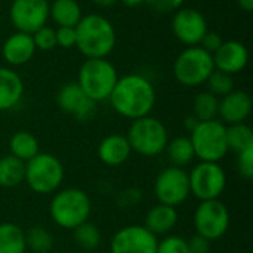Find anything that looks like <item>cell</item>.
Wrapping results in <instances>:
<instances>
[{"label": "cell", "instance_id": "cell-1", "mask_svg": "<svg viewBox=\"0 0 253 253\" xmlns=\"http://www.w3.org/2000/svg\"><path fill=\"white\" fill-rule=\"evenodd\" d=\"M108 99L117 114L136 120L151 114L156 105V89L147 77L126 74L119 77Z\"/></svg>", "mask_w": 253, "mask_h": 253}, {"label": "cell", "instance_id": "cell-2", "mask_svg": "<svg viewBox=\"0 0 253 253\" xmlns=\"http://www.w3.org/2000/svg\"><path fill=\"white\" fill-rule=\"evenodd\" d=\"M116 46V30L110 19L90 13L76 25V47L86 59L107 58Z\"/></svg>", "mask_w": 253, "mask_h": 253}, {"label": "cell", "instance_id": "cell-3", "mask_svg": "<svg viewBox=\"0 0 253 253\" xmlns=\"http://www.w3.org/2000/svg\"><path fill=\"white\" fill-rule=\"evenodd\" d=\"M90 212V197L86 191L74 187L56 191L49 205V215L52 221L58 227L71 231L80 224L89 221Z\"/></svg>", "mask_w": 253, "mask_h": 253}, {"label": "cell", "instance_id": "cell-4", "mask_svg": "<svg viewBox=\"0 0 253 253\" xmlns=\"http://www.w3.org/2000/svg\"><path fill=\"white\" fill-rule=\"evenodd\" d=\"M117 80V70L107 58H92L82 64L76 83L98 104L110 98Z\"/></svg>", "mask_w": 253, "mask_h": 253}, {"label": "cell", "instance_id": "cell-5", "mask_svg": "<svg viewBox=\"0 0 253 253\" xmlns=\"http://www.w3.org/2000/svg\"><path fill=\"white\" fill-rule=\"evenodd\" d=\"M65 170L61 160L50 153H39L25 163L24 182L40 196L56 193L64 182Z\"/></svg>", "mask_w": 253, "mask_h": 253}, {"label": "cell", "instance_id": "cell-6", "mask_svg": "<svg viewBox=\"0 0 253 253\" xmlns=\"http://www.w3.org/2000/svg\"><path fill=\"white\" fill-rule=\"evenodd\" d=\"M126 138L132 151L145 157H154L162 154L169 142V133L166 126L153 116H145L132 120Z\"/></svg>", "mask_w": 253, "mask_h": 253}, {"label": "cell", "instance_id": "cell-7", "mask_svg": "<svg viewBox=\"0 0 253 253\" xmlns=\"http://www.w3.org/2000/svg\"><path fill=\"white\" fill-rule=\"evenodd\" d=\"M190 133L194 156L199 162L219 163L230 151L227 144V125L218 119L199 122Z\"/></svg>", "mask_w": 253, "mask_h": 253}, {"label": "cell", "instance_id": "cell-8", "mask_svg": "<svg viewBox=\"0 0 253 253\" xmlns=\"http://www.w3.org/2000/svg\"><path fill=\"white\" fill-rule=\"evenodd\" d=\"M213 70V56L202 46H190L184 49L173 64L175 79L187 87L205 84Z\"/></svg>", "mask_w": 253, "mask_h": 253}, {"label": "cell", "instance_id": "cell-9", "mask_svg": "<svg viewBox=\"0 0 253 253\" xmlns=\"http://www.w3.org/2000/svg\"><path fill=\"white\" fill-rule=\"evenodd\" d=\"M190 193L200 202L216 200L227 187V175L219 163L199 162L188 173Z\"/></svg>", "mask_w": 253, "mask_h": 253}, {"label": "cell", "instance_id": "cell-10", "mask_svg": "<svg viewBox=\"0 0 253 253\" xmlns=\"http://www.w3.org/2000/svg\"><path fill=\"white\" fill-rule=\"evenodd\" d=\"M230 211L219 199L200 202L193 215L197 234L209 242L224 237L230 228Z\"/></svg>", "mask_w": 253, "mask_h": 253}, {"label": "cell", "instance_id": "cell-11", "mask_svg": "<svg viewBox=\"0 0 253 253\" xmlns=\"http://www.w3.org/2000/svg\"><path fill=\"white\" fill-rule=\"evenodd\" d=\"M153 191L159 203L176 208L191 196L188 172L184 168L169 166L163 169L154 181Z\"/></svg>", "mask_w": 253, "mask_h": 253}, {"label": "cell", "instance_id": "cell-12", "mask_svg": "<svg viewBox=\"0 0 253 253\" xmlns=\"http://www.w3.org/2000/svg\"><path fill=\"white\" fill-rule=\"evenodd\" d=\"M49 0H13L9 18L16 31L33 34L49 19Z\"/></svg>", "mask_w": 253, "mask_h": 253}, {"label": "cell", "instance_id": "cell-13", "mask_svg": "<svg viewBox=\"0 0 253 253\" xmlns=\"http://www.w3.org/2000/svg\"><path fill=\"white\" fill-rule=\"evenodd\" d=\"M159 239L144 225H126L111 239V253H156Z\"/></svg>", "mask_w": 253, "mask_h": 253}, {"label": "cell", "instance_id": "cell-14", "mask_svg": "<svg viewBox=\"0 0 253 253\" xmlns=\"http://www.w3.org/2000/svg\"><path fill=\"white\" fill-rule=\"evenodd\" d=\"M172 31L181 43L190 47V46H199L203 36L209 30H208L206 18L203 16L202 12L191 7H185V9L181 7L173 15Z\"/></svg>", "mask_w": 253, "mask_h": 253}, {"label": "cell", "instance_id": "cell-15", "mask_svg": "<svg viewBox=\"0 0 253 253\" xmlns=\"http://www.w3.org/2000/svg\"><path fill=\"white\" fill-rule=\"evenodd\" d=\"M56 102L64 113L73 116L79 122L90 120L96 113V102L92 101L77 83L64 84L56 95Z\"/></svg>", "mask_w": 253, "mask_h": 253}, {"label": "cell", "instance_id": "cell-16", "mask_svg": "<svg viewBox=\"0 0 253 253\" xmlns=\"http://www.w3.org/2000/svg\"><path fill=\"white\" fill-rule=\"evenodd\" d=\"M215 70L227 73L230 76L243 71L249 62L248 47L237 40L222 42L219 49L212 55Z\"/></svg>", "mask_w": 253, "mask_h": 253}, {"label": "cell", "instance_id": "cell-17", "mask_svg": "<svg viewBox=\"0 0 253 253\" xmlns=\"http://www.w3.org/2000/svg\"><path fill=\"white\" fill-rule=\"evenodd\" d=\"M252 113V98L245 90H233L219 99L218 116L224 125L245 123Z\"/></svg>", "mask_w": 253, "mask_h": 253}, {"label": "cell", "instance_id": "cell-18", "mask_svg": "<svg viewBox=\"0 0 253 253\" xmlns=\"http://www.w3.org/2000/svg\"><path fill=\"white\" fill-rule=\"evenodd\" d=\"M36 46L33 42L31 34L16 31L12 36H9L1 47L3 59L9 65H24L27 64L36 53Z\"/></svg>", "mask_w": 253, "mask_h": 253}, {"label": "cell", "instance_id": "cell-19", "mask_svg": "<svg viewBox=\"0 0 253 253\" xmlns=\"http://www.w3.org/2000/svg\"><path fill=\"white\" fill-rule=\"evenodd\" d=\"M130 154H132V148L127 142V138L126 135L122 133H111L105 136L98 145L99 160L111 168L126 163Z\"/></svg>", "mask_w": 253, "mask_h": 253}, {"label": "cell", "instance_id": "cell-20", "mask_svg": "<svg viewBox=\"0 0 253 253\" xmlns=\"http://www.w3.org/2000/svg\"><path fill=\"white\" fill-rule=\"evenodd\" d=\"M24 95V82L21 76L7 67H0V111L15 108Z\"/></svg>", "mask_w": 253, "mask_h": 253}, {"label": "cell", "instance_id": "cell-21", "mask_svg": "<svg viewBox=\"0 0 253 253\" xmlns=\"http://www.w3.org/2000/svg\"><path fill=\"white\" fill-rule=\"evenodd\" d=\"M178 224V212L176 208L166 206V205H156L153 206L144 221V227L151 231L156 237L159 236H168Z\"/></svg>", "mask_w": 253, "mask_h": 253}, {"label": "cell", "instance_id": "cell-22", "mask_svg": "<svg viewBox=\"0 0 253 253\" xmlns=\"http://www.w3.org/2000/svg\"><path fill=\"white\" fill-rule=\"evenodd\" d=\"M49 16L58 27H76L82 19V7L76 0H53Z\"/></svg>", "mask_w": 253, "mask_h": 253}, {"label": "cell", "instance_id": "cell-23", "mask_svg": "<svg viewBox=\"0 0 253 253\" xmlns=\"http://www.w3.org/2000/svg\"><path fill=\"white\" fill-rule=\"evenodd\" d=\"M9 151H10V156L27 163L28 160H31L34 156L40 153V145H39L37 138L31 132L19 130L10 136Z\"/></svg>", "mask_w": 253, "mask_h": 253}, {"label": "cell", "instance_id": "cell-24", "mask_svg": "<svg viewBox=\"0 0 253 253\" xmlns=\"http://www.w3.org/2000/svg\"><path fill=\"white\" fill-rule=\"evenodd\" d=\"M25 231L13 222L0 224V253H25Z\"/></svg>", "mask_w": 253, "mask_h": 253}, {"label": "cell", "instance_id": "cell-25", "mask_svg": "<svg viewBox=\"0 0 253 253\" xmlns=\"http://www.w3.org/2000/svg\"><path fill=\"white\" fill-rule=\"evenodd\" d=\"M25 163L10 154L0 157V187L15 188L24 182Z\"/></svg>", "mask_w": 253, "mask_h": 253}, {"label": "cell", "instance_id": "cell-26", "mask_svg": "<svg viewBox=\"0 0 253 253\" xmlns=\"http://www.w3.org/2000/svg\"><path fill=\"white\" fill-rule=\"evenodd\" d=\"M165 151L168 153V157L172 166H176V168H184L196 159L190 136H176L170 139Z\"/></svg>", "mask_w": 253, "mask_h": 253}, {"label": "cell", "instance_id": "cell-27", "mask_svg": "<svg viewBox=\"0 0 253 253\" xmlns=\"http://www.w3.org/2000/svg\"><path fill=\"white\" fill-rule=\"evenodd\" d=\"M227 144L228 150L236 154L252 148L253 147V130L246 123H236L227 126Z\"/></svg>", "mask_w": 253, "mask_h": 253}, {"label": "cell", "instance_id": "cell-28", "mask_svg": "<svg viewBox=\"0 0 253 253\" xmlns=\"http://www.w3.org/2000/svg\"><path fill=\"white\" fill-rule=\"evenodd\" d=\"M219 98H216L209 90L200 92L193 102V116L199 122H209L218 119Z\"/></svg>", "mask_w": 253, "mask_h": 253}, {"label": "cell", "instance_id": "cell-29", "mask_svg": "<svg viewBox=\"0 0 253 253\" xmlns=\"http://www.w3.org/2000/svg\"><path fill=\"white\" fill-rule=\"evenodd\" d=\"M53 236L44 227L36 225L25 231V245L27 249L34 253H49L53 249Z\"/></svg>", "mask_w": 253, "mask_h": 253}, {"label": "cell", "instance_id": "cell-30", "mask_svg": "<svg viewBox=\"0 0 253 253\" xmlns=\"http://www.w3.org/2000/svg\"><path fill=\"white\" fill-rule=\"evenodd\" d=\"M73 239L76 245L83 251H95L101 245L99 228L89 221L80 224L73 230Z\"/></svg>", "mask_w": 253, "mask_h": 253}, {"label": "cell", "instance_id": "cell-31", "mask_svg": "<svg viewBox=\"0 0 253 253\" xmlns=\"http://www.w3.org/2000/svg\"><path fill=\"white\" fill-rule=\"evenodd\" d=\"M206 83H208L209 92L213 93L216 98H222V96H225L234 90L233 76L222 73V71H218V70H213V73L209 76Z\"/></svg>", "mask_w": 253, "mask_h": 253}, {"label": "cell", "instance_id": "cell-32", "mask_svg": "<svg viewBox=\"0 0 253 253\" xmlns=\"http://www.w3.org/2000/svg\"><path fill=\"white\" fill-rule=\"evenodd\" d=\"M33 37V42H34V46L36 49L39 50H52L56 47V31L47 25L39 28L36 33L31 34Z\"/></svg>", "mask_w": 253, "mask_h": 253}, {"label": "cell", "instance_id": "cell-33", "mask_svg": "<svg viewBox=\"0 0 253 253\" xmlns=\"http://www.w3.org/2000/svg\"><path fill=\"white\" fill-rule=\"evenodd\" d=\"M156 253H188L187 239L176 234L166 236L163 240L157 243Z\"/></svg>", "mask_w": 253, "mask_h": 253}, {"label": "cell", "instance_id": "cell-34", "mask_svg": "<svg viewBox=\"0 0 253 253\" xmlns=\"http://www.w3.org/2000/svg\"><path fill=\"white\" fill-rule=\"evenodd\" d=\"M237 170L245 179L253 178V147L237 154Z\"/></svg>", "mask_w": 253, "mask_h": 253}, {"label": "cell", "instance_id": "cell-35", "mask_svg": "<svg viewBox=\"0 0 253 253\" xmlns=\"http://www.w3.org/2000/svg\"><path fill=\"white\" fill-rule=\"evenodd\" d=\"M56 31V46L64 49L76 47V27H58Z\"/></svg>", "mask_w": 253, "mask_h": 253}, {"label": "cell", "instance_id": "cell-36", "mask_svg": "<svg viewBox=\"0 0 253 253\" xmlns=\"http://www.w3.org/2000/svg\"><path fill=\"white\" fill-rule=\"evenodd\" d=\"M144 3L159 13H170L181 9L184 0H144Z\"/></svg>", "mask_w": 253, "mask_h": 253}, {"label": "cell", "instance_id": "cell-37", "mask_svg": "<svg viewBox=\"0 0 253 253\" xmlns=\"http://www.w3.org/2000/svg\"><path fill=\"white\" fill-rule=\"evenodd\" d=\"M222 39H221V36L219 34H216V33H213V31H208L205 36H203V39H202V42H200V46L205 49V50H208L209 53H215L218 49H219V46L222 44Z\"/></svg>", "mask_w": 253, "mask_h": 253}, {"label": "cell", "instance_id": "cell-38", "mask_svg": "<svg viewBox=\"0 0 253 253\" xmlns=\"http://www.w3.org/2000/svg\"><path fill=\"white\" fill-rule=\"evenodd\" d=\"M187 245H188V253H211V242L199 234L188 239Z\"/></svg>", "mask_w": 253, "mask_h": 253}, {"label": "cell", "instance_id": "cell-39", "mask_svg": "<svg viewBox=\"0 0 253 253\" xmlns=\"http://www.w3.org/2000/svg\"><path fill=\"white\" fill-rule=\"evenodd\" d=\"M120 199H123V205H127V206L138 205L141 200V191L136 188H129V190L122 193Z\"/></svg>", "mask_w": 253, "mask_h": 253}, {"label": "cell", "instance_id": "cell-40", "mask_svg": "<svg viewBox=\"0 0 253 253\" xmlns=\"http://www.w3.org/2000/svg\"><path fill=\"white\" fill-rule=\"evenodd\" d=\"M237 3L246 12H252L253 10V0H237Z\"/></svg>", "mask_w": 253, "mask_h": 253}, {"label": "cell", "instance_id": "cell-41", "mask_svg": "<svg viewBox=\"0 0 253 253\" xmlns=\"http://www.w3.org/2000/svg\"><path fill=\"white\" fill-rule=\"evenodd\" d=\"M199 125V120L194 117V116H190V117H187V120H185V126H187V129L191 132L196 126Z\"/></svg>", "mask_w": 253, "mask_h": 253}, {"label": "cell", "instance_id": "cell-42", "mask_svg": "<svg viewBox=\"0 0 253 253\" xmlns=\"http://www.w3.org/2000/svg\"><path fill=\"white\" fill-rule=\"evenodd\" d=\"M117 0H93V3L96 6H101V7H108V6H113Z\"/></svg>", "mask_w": 253, "mask_h": 253}, {"label": "cell", "instance_id": "cell-43", "mask_svg": "<svg viewBox=\"0 0 253 253\" xmlns=\"http://www.w3.org/2000/svg\"><path fill=\"white\" fill-rule=\"evenodd\" d=\"M122 3L129 7H135V6H139L141 3H144V0H122Z\"/></svg>", "mask_w": 253, "mask_h": 253}]
</instances>
